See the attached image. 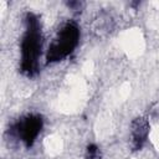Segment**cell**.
<instances>
[{
	"label": "cell",
	"instance_id": "6da1fadb",
	"mask_svg": "<svg viewBox=\"0 0 159 159\" xmlns=\"http://www.w3.org/2000/svg\"><path fill=\"white\" fill-rule=\"evenodd\" d=\"M27 30L21 42V70L32 76L37 70V58L41 53V34L37 17L34 14L26 15Z\"/></svg>",
	"mask_w": 159,
	"mask_h": 159
},
{
	"label": "cell",
	"instance_id": "7a4b0ae2",
	"mask_svg": "<svg viewBox=\"0 0 159 159\" xmlns=\"http://www.w3.org/2000/svg\"><path fill=\"white\" fill-rule=\"evenodd\" d=\"M80 30L75 22H67L58 34L56 41L50 46L47 52V62L61 61L68 56L78 43Z\"/></svg>",
	"mask_w": 159,
	"mask_h": 159
},
{
	"label": "cell",
	"instance_id": "3957f363",
	"mask_svg": "<svg viewBox=\"0 0 159 159\" xmlns=\"http://www.w3.org/2000/svg\"><path fill=\"white\" fill-rule=\"evenodd\" d=\"M41 128H42V118L35 114L27 116L22 120L15 124V130L17 135L21 138V140L27 148H30L34 144L36 137L41 132Z\"/></svg>",
	"mask_w": 159,
	"mask_h": 159
},
{
	"label": "cell",
	"instance_id": "277c9868",
	"mask_svg": "<svg viewBox=\"0 0 159 159\" xmlns=\"http://www.w3.org/2000/svg\"><path fill=\"white\" fill-rule=\"evenodd\" d=\"M149 132V123L145 118H135L132 122V147L133 150H139Z\"/></svg>",
	"mask_w": 159,
	"mask_h": 159
},
{
	"label": "cell",
	"instance_id": "5b68a950",
	"mask_svg": "<svg viewBox=\"0 0 159 159\" xmlns=\"http://www.w3.org/2000/svg\"><path fill=\"white\" fill-rule=\"evenodd\" d=\"M87 157L89 159H96L98 157V147L96 144L87 145Z\"/></svg>",
	"mask_w": 159,
	"mask_h": 159
}]
</instances>
